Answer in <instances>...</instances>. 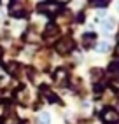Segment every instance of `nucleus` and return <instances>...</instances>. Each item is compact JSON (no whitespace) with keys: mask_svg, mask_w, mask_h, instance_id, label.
<instances>
[{"mask_svg":"<svg viewBox=\"0 0 119 124\" xmlns=\"http://www.w3.org/2000/svg\"><path fill=\"white\" fill-rule=\"evenodd\" d=\"M109 73H110V84L116 91H119V61H112L109 65Z\"/></svg>","mask_w":119,"mask_h":124,"instance_id":"nucleus-1","label":"nucleus"},{"mask_svg":"<svg viewBox=\"0 0 119 124\" xmlns=\"http://www.w3.org/2000/svg\"><path fill=\"white\" fill-rule=\"evenodd\" d=\"M74 40L70 39V37H63L61 40H58V44H56V51L60 53V54H67V53H70V51H74Z\"/></svg>","mask_w":119,"mask_h":124,"instance_id":"nucleus-2","label":"nucleus"},{"mask_svg":"<svg viewBox=\"0 0 119 124\" xmlns=\"http://www.w3.org/2000/svg\"><path fill=\"white\" fill-rule=\"evenodd\" d=\"M102 119L105 124H117L119 122V112L114 108H105L102 112Z\"/></svg>","mask_w":119,"mask_h":124,"instance_id":"nucleus-3","label":"nucleus"},{"mask_svg":"<svg viewBox=\"0 0 119 124\" xmlns=\"http://www.w3.org/2000/svg\"><path fill=\"white\" fill-rule=\"evenodd\" d=\"M11 14L19 18V16L25 14V5H23V0H12L11 2Z\"/></svg>","mask_w":119,"mask_h":124,"instance_id":"nucleus-4","label":"nucleus"},{"mask_svg":"<svg viewBox=\"0 0 119 124\" xmlns=\"http://www.w3.org/2000/svg\"><path fill=\"white\" fill-rule=\"evenodd\" d=\"M39 11L40 12H46V14H56L60 11V5L56 2H46V4H40L39 5Z\"/></svg>","mask_w":119,"mask_h":124,"instance_id":"nucleus-5","label":"nucleus"},{"mask_svg":"<svg viewBox=\"0 0 119 124\" xmlns=\"http://www.w3.org/2000/svg\"><path fill=\"white\" fill-rule=\"evenodd\" d=\"M95 40H96V35L95 33H84L82 44H84V47H91L93 44H95Z\"/></svg>","mask_w":119,"mask_h":124,"instance_id":"nucleus-6","label":"nucleus"},{"mask_svg":"<svg viewBox=\"0 0 119 124\" xmlns=\"http://www.w3.org/2000/svg\"><path fill=\"white\" fill-rule=\"evenodd\" d=\"M102 30L105 31V33H109V31H112L114 30V19L112 18H107L102 21Z\"/></svg>","mask_w":119,"mask_h":124,"instance_id":"nucleus-7","label":"nucleus"},{"mask_svg":"<svg viewBox=\"0 0 119 124\" xmlns=\"http://www.w3.org/2000/svg\"><path fill=\"white\" fill-rule=\"evenodd\" d=\"M37 121H39V124H49V122H51V115H49L47 112H42V114L39 115Z\"/></svg>","mask_w":119,"mask_h":124,"instance_id":"nucleus-8","label":"nucleus"},{"mask_svg":"<svg viewBox=\"0 0 119 124\" xmlns=\"http://www.w3.org/2000/svg\"><path fill=\"white\" fill-rule=\"evenodd\" d=\"M63 77H67L65 68H58V70L54 72V79H56V82H61V80H63Z\"/></svg>","mask_w":119,"mask_h":124,"instance_id":"nucleus-9","label":"nucleus"},{"mask_svg":"<svg viewBox=\"0 0 119 124\" xmlns=\"http://www.w3.org/2000/svg\"><path fill=\"white\" fill-rule=\"evenodd\" d=\"M110 0H91V4L95 7H107Z\"/></svg>","mask_w":119,"mask_h":124,"instance_id":"nucleus-10","label":"nucleus"},{"mask_svg":"<svg viewBox=\"0 0 119 124\" xmlns=\"http://www.w3.org/2000/svg\"><path fill=\"white\" fill-rule=\"evenodd\" d=\"M96 51H98V53H107V51H109V44H107V42H100V44L96 46Z\"/></svg>","mask_w":119,"mask_h":124,"instance_id":"nucleus-11","label":"nucleus"},{"mask_svg":"<svg viewBox=\"0 0 119 124\" xmlns=\"http://www.w3.org/2000/svg\"><path fill=\"white\" fill-rule=\"evenodd\" d=\"M7 72L16 73V72H18V65H16V63H9V65H7Z\"/></svg>","mask_w":119,"mask_h":124,"instance_id":"nucleus-12","label":"nucleus"},{"mask_svg":"<svg viewBox=\"0 0 119 124\" xmlns=\"http://www.w3.org/2000/svg\"><path fill=\"white\" fill-rule=\"evenodd\" d=\"M117 9H119V4H117Z\"/></svg>","mask_w":119,"mask_h":124,"instance_id":"nucleus-13","label":"nucleus"}]
</instances>
